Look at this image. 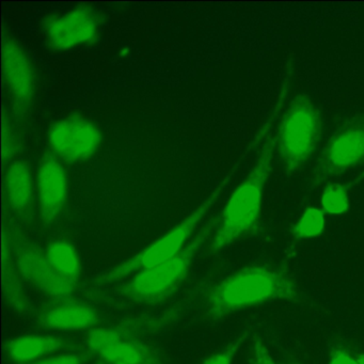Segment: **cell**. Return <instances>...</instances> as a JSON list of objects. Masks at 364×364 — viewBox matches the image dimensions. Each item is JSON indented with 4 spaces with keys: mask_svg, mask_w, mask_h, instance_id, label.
Listing matches in <instances>:
<instances>
[{
    "mask_svg": "<svg viewBox=\"0 0 364 364\" xmlns=\"http://www.w3.org/2000/svg\"><path fill=\"white\" fill-rule=\"evenodd\" d=\"M29 364H82V360L76 353H55Z\"/></svg>",
    "mask_w": 364,
    "mask_h": 364,
    "instance_id": "24",
    "label": "cell"
},
{
    "mask_svg": "<svg viewBox=\"0 0 364 364\" xmlns=\"http://www.w3.org/2000/svg\"><path fill=\"white\" fill-rule=\"evenodd\" d=\"M329 364H364V355H353L344 349H336L330 357Z\"/></svg>",
    "mask_w": 364,
    "mask_h": 364,
    "instance_id": "26",
    "label": "cell"
},
{
    "mask_svg": "<svg viewBox=\"0 0 364 364\" xmlns=\"http://www.w3.org/2000/svg\"><path fill=\"white\" fill-rule=\"evenodd\" d=\"M61 338L48 334H26L12 338L6 345L8 357L18 364H29L58 353Z\"/></svg>",
    "mask_w": 364,
    "mask_h": 364,
    "instance_id": "15",
    "label": "cell"
},
{
    "mask_svg": "<svg viewBox=\"0 0 364 364\" xmlns=\"http://www.w3.org/2000/svg\"><path fill=\"white\" fill-rule=\"evenodd\" d=\"M321 206L330 215H342L349 208L347 187L341 184H330L321 196Z\"/></svg>",
    "mask_w": 364,
    "mask_h": 364,
    "instance_id": "20",
    "label": "cell"
},
{
    "mask_svg": "<svg viewBox=\"0 0 364 364\" xmlns=\"http://www.w3.org/2000/svg\"><path fill=\"white\" fill-rule=\"evenodd\" d=\"M245 340H246V333L238 336L235 341L230 343L223 350L208 357L202 364H233L234 359H235L236 355H237L238 350H240Z\"/></svg>",
    "mask_w": 364,
    "mask_h": 364,
    "instance_id": "22",
    "label": "cell"
},
{
    "mask_svg": "<svg viewBox=\"0 0 364 364\" xmlns=\"http://www.w3.org/2000/svg\"><path fill=\"white\" fill-rule=\"evenodd\" d=\"M176 312H168L159 316L133 317L121 321L117 327L123 336L129 338H137L139 333H153L161 328H165L176 318Z\"/></svg>",
    "mask_w": 364,
    "mask_h": 364,
    "instance_id": "18",
    "label": "cell"
},
{
    "mask_svg": "<svg viewBox=\"0 0 364 364\" xmlns=\"http://www.w3.org/2000/svg\"><path fill=\"white\" fill-rule=\"evenodd\" d=\"M122 338H124V336L117 326L114 327H95L87 334V348L93 355H95Z\"/></svg>",
    "mask_w": 364,
    "mask_h": 364,
    "instance_id": "21",
    "label": "cell"
},
{
    "mask_svg": "<svg viewBox=\"0 0 364 364\" xmlns=\"http://www.w3.org/2000/svg\"><path fill=\"white\" fill-rule=\"evenodd\" d=\"M253 364H277L261 338H255L252 347Z\"/></svg>",
    "mask_w": 364,
    "mask_h": 364,
    "instance_id": "25",
    "label": "cell"
},
{
    "mask_svg": "<svg viewBox=\"0 0 364 364\" xmlns=\"http://www.w3.org/2000/svg\"><path fill=\"white\" fill-rule=\"evenodd\" d=\"M20 142H18V137L16 134L12 131L11 125L4 124V161L7 164V161H11L12 157L18 153Z\"/></svg>",
    "mask_w": 364,
    "mask_h": 364,
    "instance_id": "23",
    "label": "cell"
},
{
    "mask_svg": "<svg viewBox=\"0 0 364 364\" xmlns=\"http://www.w3.org/2000/svg\"><path fill=\"white\" fill-rule=\"evenodd\" d=\"M217 223L216 219L208 221L176 257L134 274L121 287L122 295L142 304H156L171 297L186 280L196 255L214 231Z\"/></svg>",
    "mask_w": 364,
    "mask_h": 364,
    "instance_id": "3",
    "label": "cell"
},
{
    "mask_svg": "<svg viewBox=\"0 0 364 364\" xmlns=\"http://www.w3.org/2000/svg\"><path fill=\"white\" fill-rule=\"evenodd\" d=\"M323 133L319 110L306 95L289 104L277 132V146L283 167L289 173L306 165L318 146Z\"/></svg>",
    "mask_w": 364,
    "mask_h": 364,
    "instance_id": "5",
    "label": "cell"
},
{
    "mask_svg": "<svg viewBox=\"0 0 364 364\" xmlns=\"http://www.w3.org/2000/svg\"><path fill=\"white\" fill-rule=\"evenodd\" d=\"M101 26L99 12L87 5L77 6L65 14H50L42 24L46 43L55 52H67L97 43Z\"/></svg>",
    "mask_w": 364,
    "mask_h": 364,
    "instance_id": "7",
    "label": "cell"
},
{
    "mask_svg": "<svg viewBox=\"0 0 364 364\" xmlns=\"http://www.w3.org/2000/svg\"><path fill=\"white\" fill-rule=\"evenodd\" d=\"M277 134H270L262 146L255 166L228 200L208 250L216 253L252 231L259 220L262 200L274 164Z\"/></svg>",
    "mask_w": 364,
    "mask_h": 364,
    "instance_id": "2",
    "label": "cell"
},
{
    "mask_svg": "<svg viewBox=\"0 0 364 364\" xmlns=\"http://www.w3.org/2000/svg\"><path fill=\"white\" fill-rule=\"evenodd\" d=\"M12 245L4 240L3 247V289L8 306L16 312L27 314L31 312V304L22 284V277L18 274L14 259Z\"/></svg>",
    "mask_w": 364,
    "mask_h": 364,
    "instance_id": "16",
    "label": "cell"
},
{
    "mask_svg": "<svg viewBox=\"0 0 364 364\" xmlns=\"http://www.w3.org/2000/svg\"><path fill=\"white\" fill-rule=\"evenodd\" d=\"M5 191L8 204L14 214L28 219L33 205V180L31 167L24 161H14L5 173Z\"/></svg>",
    "mask_w": 364,
    "mask_h": 364,
    "instance_id": "13",
    "label": "cell"
},
{
    "mask_svg": "<svg viewBox=\"0 0 364 364\" xmlns=\"http://www.w3.org/2000/svg\"><path fill=\"white\" fill-rule=\"evenodd\" d=\"M95 364H163V355L154 345L124 336L95 355Z\"/></svg>",
    "mask_w": 364,
    "mask_h": 364,
    "instance_id": "14",
    "label": "cell"
},
{
    "mask_svg": "<svg viewBox=\"0 0 364 364\" xmlns=\"http://www.w3.org/2000/svg\"><path fill=\"white\" fill-rule=\"evenodd\" d=\"M37 196L44 225H53L63 214L69 198V181L63 164L52 154L42 157L37 170Z\"/></svg>",
    "mask_w": 364,
    "mask_h": 364,
    "instance_id": "11",
    "label": "cell"
},
{
    "mask_svg": "<svg viewBox=\"0 0 364 364\" xmlns=\"http://www.w3.org/2000/svg\"><path fill=\"white\" fill-rule=\"evenodd\" d=\"M364 163V114L347 121L330 137L313 170L314 186Z\"/></svg>",
    "mask_w": 364,
    "mask_h": 364,
    "instance_id": "6",
    "label": "cell"
},
{
    "mask_svg": "<svg viewBox=\"0 0 364 364\" xmlns=\"http://www.w3.org/2000/svg\"><path fill=\"white\" fill-rule=\"evenodd\" d=\"M16 267L22 279L56 300H67L76 289V283L63 278L48 263L46 252L31 242L16 247Z\"/></svg>",
    "mask_w": 364,
    "mask_h": 364,
    "instance_id": "10",
    "label": "cell"
},
{
    "mask_svg": "<svg viewBox=\"0 0 364 364\" xmlns=\"http://www.w3.org/2000/svg\"><path fill=\"white\" fill-rule=\"evenodd\" d=\"M293 279L279 268L253 265L242 268L217 283L206 297V314L218 321L228 315L272 300H295Z\"/></svg>",
    "mask_w": 364,
    "mask_h": 364,
    "instance_id": "1",
    "label": "cell"
},
{
    "mask_svg": "<svg viewBox=\"0 0 364 364\" xmlns=\"http://www.w3.org/2000/svg\"><path fill=\"white\" fill-rule=\"evenodd\" d=\"M44 252L48 263L60 276L77 284L82 274V262L71 242L54 240L46 247Z\"/></svg>",
    "mask_w": 364,
    "mask_h": 364,
    "instance_id": "17",
    "label": "cell"
},
{
    "mask_svg": "<svg viewBox=\"0 0 364 364\" xmlns=\"http://www.w3.org/2000/svg\"><path fill=\"white\" fill-rule=\"evenodd\" d=\"M326 227L325 214L318 208H310L294 225L291 233L298 240L314 238L323 233Z\"/></svg>",
    "mask_w": 364,
    "mask_h": 364,
    "instance_id": "19",
    "label": "cell"
},
{
    "mask_svg": "<svg viewBox=\"0 0 364 364\" xmlns=\"http://www.w3.org/2000/svg\"><path fill=\"white\" fill-rule=\"evenodd\" d=\"M3 72L14 116L18 120H25L35 102V68L24 48L9 36L4 38Z\"/></svg>",
    "mask_w": 364,
    "mask_h": 364,
    "instance_id": "9",
    "label": "cell"
},
{
    "mask_svg": "<svg viewBox=\"0 0 364 364\" xmlns=\"http://www.w3.org/2000/svg\"><path fill=\"white\" fill-rule=\"evenodd\" d=\"M231 176L232 174H229L227 178H223V182L206 197V199L176 227L136 253L134 257H129L127 261L97 277L95 281V284L105 285L119 282L125 277L154 267L178 255L187 246V242L195 233L198 225L218 201L221 193L231 180Z\"/></svg>",
    "mask_w": 364,
    "mask_h": 364,
    "instance_id": "4",
    "label": "cell"
},
{
    "mask_svg": "<svg viewBox=\"0 0 364 364\" xmlns=\"http://www.w3.org/2000/svg\"><path fill=\"white\" fill-rule=\"evenodd\" d=\"M103 135L92 121L72 114L56 121L48 129V142L55 157L68 164H77L95 156Z\"/></svg>",
    "mask_w": 364,
    "mask_h": 364,
    "instance_id": "8",
    "label": "cell"
},
{
    "mask_svg": "<svg viewBox=\"0 0 364 364\" xmlns=\"http://www.w3.org/2000/svg\"><path fill=\"white\" fill-rule=\"evenodd\" d=\"M42 327L54 331L72 332L91 330L99 323L97 310L85 302L63 300L40 314Z\"/></svg>",
    "mask_w": 364,
    "mask_h": 364,
    "instance_id": "12",
    "label": "cell"
}]
</instances>
